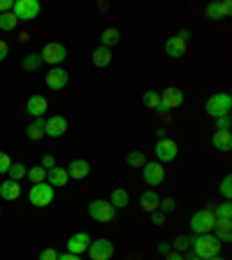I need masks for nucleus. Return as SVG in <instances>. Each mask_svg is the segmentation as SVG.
I'll return each mask as SVG.
<instances>
[{
  "mask_svg": "<svg viewBox=\"0 0 232 260\" xmlns=\"http://www.w3.org/2000/svg\"><path fill=\"white\" fill-rule=\"evenodd\" d=\"M190 246H193V253L197 255L200 260H209L221 255V242L211 233L207 235H197L195 239H190Z\"/></svg>",
  "mask_w": 232,
  "mask_h": 260,
  "instance_id": "nucleus-1",
  "label": "nucleus"
},
{
  "mask_svg": "<svg viewBox=\"0 0 232 260\" xmlns=\"http://www.w3.org/2000/svg\"><path fill=\"white\" fill-rule=\"evenodd\" d=\"M232 109V95L230 93H216L211 95L205 103V112L209 114L211 119H218V116H227Z\"/></svg>",
  "mask_w": 232,
  "mask_h": 260,
  "instance_id": "nucleus-2",
  "label": "nucleus"
},
{
  "mask_svg": "<svg viewBox=\"0 0 232 260\" xmlns=\"http://www.w3.org/2000/svg\"><path fill=\"white\" fill-rule=\"evenodd\" d=\"M54 186H49L47 181H42V184H32L30 186V193H28V200H30V205L35 207H49L51 202H54Z\"/></svg>",
  "mask_w": 232,
  "mask_h": 260,
  "instance_id": "nucleus-3",
  "label": "nucleus"
},
{
  "mask_svg": "<svg viewBox=\"0 0 232 260\" xmlns=\"http://www.w3.org/2000/svg\"><path fill=\"white\" fill-rule=\"evenodd\" d=\"M214 223H216V216H214V211L211 209H200L195 211L193 216H190V230L195 235H207L214 230Z\"/></svg>",
  "mask_w": 232,
  "mask_h": 260,
  "instance_id": "nucleus-4",
  "label": "nucleus"
},
{
  "mask_svg": "<svg viewBox=\"0 0 232 260\" xmlns=\"http://www.w3.org/2000/svg\"><path fill=\"white\" fill-rule=\"evenodd\" d=\"M88 216L97 223H112L116 218V209L107 200H93L88 205Z\"/></svg>",
  "mask_w": 232,
  "mask_h": 260,
  "instance_id": "nucleus-5",
  "label": "nucleus"
},
{
  "mask_svg": "<svg viewBox=\"0 0 232 260\" xmlns=\"http://www.w3.org/2000/svg\"><path fill=\"white\" fill-rule=\"evenodd\" d=\"M40 12H42V5L38 0H16L14 7H12V14L19 21H32V19H38Z\"/></svg>",
  "mask_w": 232,
  "mask_h": 260,
  "instance_id": "nucleus-6",
  "label": "nucleus"
},
{
  "mask_svg": "<svg viewBox=\"0 0 232 260\" xmlns=\"http://www.w3.org/2000/svg\"><path fill=\"white\" fill-rule=\"evenodd\" d=\"M184 100H186V98H184V91H181V88H177V86L165 88V91L160 93V107H158V114L181 107V105H184Z\"/></svg>",
  "mask_w": 232,
  "mask_h": 260,
  "instance_id": "nucleus-7",
  "label": "nucleus"
},
{
  "mask_svg": "<svg viewBox=\"0 0 232 260\" xmlns=\"http://www.w3.org/2000/svg\"><path fill=\"white\" fill-rule=\"evenodd\" d=\"M188 38H190L188 30H181L179 35H174V38H168L165 40V54H168L170 58H181V56L186 54Z\"/></svg>",
  "mask_w": 232,
  "mask_h": 260,
  "instance_id": "nucleus-8",
  "label": "nucleus"
},
{
  "mask_svg": "<svg viewBox=\"0 0 232 260\" xmlns=\"http://www.w3.org/2000/svg\"><path fill=\"white\" fill-rule=\"evenodd\" d=\"M114 244L109 239H93L91 246H88V255L91 260H112L114 258Z\"/></svg>",
  "mask_w": 232,
  "mask_h": 260,
  "instance_id": "nucleus-9",
  "label": "nucleus"
},
{
  "mask_svg": "<svg viewBox=\"0 0 232 260\" xmlns=\"http://www.w3.org/2000/svg\"><path fill=\"white\" fill-rule=\"evenodd\" d=\"M42 60L44 63H49V65H58V63H63L65 58H68V49H65V44H60V42H49L47 47L42 49Z\"/></svg>",
  "mask_w": 232,
  "mask_h": 260,
  "instance_id": "nucleus-10",
  "label": "nucleus"
},
{
  "mask_svg": "<svg viewBox=\"0 0 232 260\" xmlns=\"http://www.w3.org/2000/svg\"><path fill=\"white\" fill-rule=\"evenodd\" d=\"M179 153V146L174 140H170V137H165V140H158L156 142V158L158 162H172L174 158H177Z\"/></svg>",
  "mask_w": 232,
  "mask_h": 260,
  "instance_id": "nucleus-11",
  "label": "nucleus"
},
{
  "mask_svg": "<svg viewBox=\"0 0 232 260\" xmlns=\"http://www.w3.org/2000/svg\"><path fill=\"white\" fill-rule=\"evenodd\" d=\"M93 239L88 237V233H75L68 242H65V246H68V253L72 255H81V253H86L88 246H91Z\"/></svg>",
  "mask_w": 232,
  "mask_h": 260,
  "instance_id": "nucleus-12",
  "label": "nucleus"
},
{
  "mask_svg": "<svg viewBox=\"0 0 232 260\" xmlns=\"http://www.w3.org/2000/svg\"><path fill=\"white\" fill-rule=\"evenodd\" d=\"M144 181L149 186H160L165 181V168H162V162L153 160V162H146L144 168Z\"/></svg>",
  "mask_w": 232,
  "mask_h": 260,
  "instance_id": "nucleus-13",
  "label": "nucleus"
},
{
  "mask_svg": "<svg viewBox=\"0 0 232 260\" xmlns=\"http://www.w3.org/2000/svg\"><path fill=\"white\" fill-rule=\"evenodd\" d=\"M68 79H70V72L63 70V68H51V70L47 72V86L51 88V91H63L65 86H68Z\"/></svg>",
  "mask_w": 232,
  "mask_h": 260,
  "instance_id": "nucleus-14",
  "label": "nucleus"
},
{
  "mask_svg": "<svg viewBox=\"0 0 232 260\" xmlns=\"http://www.w3.org/2000/svg\"><path fill=\"white\" fill-rule=\"evenodd\" d=\"M68 119L65 116H51L44 121V135L47 137H63L68 133Z\"/></svg>",
  "mask_w": 232,
  "mask_h": 260,
  "instance_id": "nucleus-15",
  "label": "nucleus"
},
{
  "mask_svg": "<svg viewBox=\"0 0 232 260\" xmlns=\"http://www.w3.org/2000/svg\"><path fill=\"white\" fill-rule=\"evenodd\" d=\"M47 109H49V103H47V98H44V95H30V98H28L26 112L30 114L32 119H42Z\"/></svg>",
  "mask_w": 232,
  "mask_h": 260,
  "instance_id": "nucleus-16",
  "label": "nucleus"
},
{
  "mask_svg": "<svg viewBox=\"0 0 232 260\" xmlns=\"http://www.w3.org/2000/svg\"><path fill=\"white\" fill-rule=\"evenodd\" d=\"M88 172H91V162L84 160V158H77V160H72L70 165H68V177H70V179H77V181L86 179Z\"/></svg>",
  "mask_w": 232,
  "mask_h": 260,
  "instance_id": "nucleus-17",
  "label": "nucleus"
},
{
  "mask_svg": "<svg viewBox=\"0 0 232 260\" xmlns=\"http://www.w3.org/2000/svg\"><path fill=\"white\" fill-rule=\"evenodd\" d=\"M214 237L218 239V242H230L232 239V221L230 218H216V223H214Z\"/></svg>",
  "mask_w": 232,
  "mask_h": 260,
  "instance_id": "nucleus-18",
  "label": "nucleus"
},
{
  "mask_svg": "<svg viewBox=\"0 0 232 260\" xmlns=\"http://www.w3.org/2000/svg\"><path fill=\"white\" fill-rule=\"evenodd\" d=\"M0 198L7 202L19 200V198H21V186H19V181H12V179L3 181V184H0Z\"/></svg>",
  "mask_w": 232,
  "mask_h": 260,
  "instance_id": "nucleus-19",
  "label": "nucleus"
},
{
  "mask_svg": "<svg viewBox=\"0 0 232 260\" xmlns=\"http://www.w3.org/2000/svg\"><path fill=\"white\" fill-rule=\"evenodd\" d=\"M211 144H214V149L227 153L232 149V133L230 130H216L214 137H211Z\"/></svg>",
  "mask_w": 232,
  "mask_h": 260,
  "instance_id": "nucleus-20",
  "label": "nucleus"
},
{
  "mask_svg": "<svg viewBox=\"0 0 232 260\" xmlns=\"http://www.w3.org/2000/svg\"><path fill=\"white\" fill-rule=\"evenodd\" d=\"M68 181H70V177H68V170L65 168H54L47 172V184L49 186H68Z\"/></svg>",
  "mask_w": 232,
  "mask_h": 260,
  "instance_id": "nucleus-21",
  "label": "nucleus"
},
{
  "mask_svg": "<svg viewBox=\"0 0 232 260\" xmlns=\"http://www.w3.org/2000/svg\"><path fill=\"white\" fill-rule=\"evenodd\" d=\"M158 202H160V195H158L156 190H146V193L140 195V207L144 211H149V214L158 209Z\"/></svg>",
  "mask_w": 232,
  "mask_h": 260,
  "instance_id": "nucleus-22",
  "label": "nucleus"
},
{
  "mask_svg": "<svg viewBox=\"0 0 232 260\" xmlns=\"http://www.w3.org/2000/svg\"><path fill=\"white\" fill-rule=\"evenodd\" d=\"M91 60L95 68H107V65L112 63V51H109L107 47H97L91 54Z\"/></svg>",
  "mask_w": 232,
  "mask_h": 260,
  "instance_id": "nucleus-23",
  "label": "nucleus"
},
{
  "mask_svg": "<svg viewBox=\"0 0 232 260\" xmlns=\"http://www.w3.org/2000/svg\"><path fill=\"white\" fill-rule=\"evenodd\" d=\"M109 202H112V207L116 211L119 209H125V207L130 205V195H128V190H123V188H114L112 190V198H109Z\"/></svg>",
  "mask_w": 232,
  "mask_h": 260,
  "instance_id": "nucleus-24",
  "label": "nucleus"
},
{
  "mask_svg": "<svg viewBox=\"0 0 232 260\" xmlns=\"http://www.w3.org/2000/svg\"><path fill=\"white\" fill-rule=\"evenodd\" d=\"M119 40H121V30L119 28H105L103 30V35H100V47H114V44H119Z\"/></svg>",
  "mask_w": 232,
  "mask_h": 260,
  "instance_id": "nucleus-25",
  "label": "nucleus"
},
{
  "mask_svg": "<svg viewBox=\"0 0 232 260\" xmlns=\"http://www.w3.org/2000/svg\"><path fill=\"white\" fill-rule=\"evenodd\" d=\"M44 121H47V119H35L30 125H28V128H26L28 140H32V142L42 140V137H44Z\"/></svg>",
  "mask_w": 232,
  "mask_h": 260,
  "instance_id": "nucleus-26",
  "label": "nucleus"
},
{
  "mask_svg": "<svg viewBox=\"0 0 232 260\" xmlns=\"http://www.w3.org/2000/svg\"><path fill=\"white\" fill-rule=\"evenodd\" d=\"M42 63H44V60H42V56H40V54H28V56H23L21 68L26 72H32V70H38Z\"/></svg>",
  "mask_w": 232,
  "mask_h": 260,
  "instance_id": "nucleus-27",
  "label": "nucleus"
},
{
  "mask_svg": "<svg viewBox=\"0 0 232 260\" xmlns=\"http://www.w3.org/2000/svg\"><path fill=\"white\" fill-rule=\"evenodd\" d=\"M207 19L209 21H218V19H225V14H223V3H209L205 10Z\"/></svg>",
  "mask_w": 232,
  "mask_h": 260,
  "instance_id": "nucleus-28",
  "label": "nucleus"
},
{
  "mask_svg": "<svg viewBox=\"0 0 232 260\" xmlns=\"http://www.w3.org/2000/svg\"><path fill=\"white\" fill-rule=\"evenodd\" d=\"M142 100H144V107L153 109V112H158V107H160V93L158 91H146Z\"/></svg>",
  "mask_w": 232,
  "mask_h": 260,
  "instance_id": "nucleus-29",
  "label": "nucleus"
},
{
  "mask_svg": "<svg viewBox=\"0 0 232 260\" xmlns=\"http://www.w3.org/2000/svg\"><path fill=\"white\" fill-rule=\"evenodd\" d=\"M125 162H128L130 168H144L149 160H146V156L142 151H130L128 156H125Z\"/></svg>",
  "mask_w": 232,
  "mask_h": 260,
  "instance_id": "nucleus-30",
  "label": "nucleus"
},
{
  "mask_svg": "<svg viewBox=\"0 0 232 260\" xmlns=\"http://www.w3.org/2000/svg\"><path fill=\"white\" fill-rule=\"evenodd\" d=\"M28 179H30L32 184H42V181H47V170L42 168V165H35V168H30L28 170V174H26Z\"/></svg>",
  "mask_w": 232,
  "mask_h": 260,
  "instance_id": "nucleus-31",
  "label": "nucleus"
},
{
  "mask_svg": "<svg viewBox=\"0 0 232 260\" xmlns=\"http://www.w3.org/2000/svg\"><path fill=\"white\" fill-rule=\"evenodd\" d=\"M7 174H10L12 181H21V179L28 174V168L23 165V162H12V168H10V172Z\"/></svg>",
  "mask_w": 232,
  "mask_h": 260,
  "instance_id": "nucleus-32",
  "label": "nucleus"
},
{
  "mask_svg": "<svg viewBox=\"0 0 232 260\" xmlns=\"http://www.w3.org/2000/svg\"><path fill=\"white\" fill-rule=\"evenodd\" d=\"M19 19H16L12 12H5V14H0V30H14Z\"/></svg>",
  "mask_w": 232,
  "mask_h": 260,
  "instance_id": "nucleus-33",
  "label": "nucleus"
},
{
  "mask_svg": "<svg viewBox=\"0 0 232 260\" xmlns=\"http://www.w3.org/2000/svg\"><path fill=\"white\" fill-rule=\"evenodd\" d=\"M211 211H214V216L216 218H232V205L227 200L223 202V205H218L216 209H211Z\"/></svg>",
  "mask_w": 232,
  "mask_h": 260,
  "instance_id": "nucleus-34",
  "label": "nucleus"
},
{
  "mask_svg": "<svg viewBox=\"0 0 232 260\" xmlns=\"http://www.w3.org/2000/svg\"><path fill=\"white\" fill-rule=\"evenodd\" d=\"M177 209V200L174 198H162L160 202H158V211H162V214H170V211Z\"/></svg>",
  "mask_w": 232,
  "mask_h": 260,
  "instance_id": "nucleus-35",
  "label": "nucleus"
},
{
  "mask_svg": "<svg viewBox=\"0 0 232 260\" xmlns=\"http://www.w3.org/2000/svg\"><path fill=\"white\" fill-rule=\"evenodd\" d=\"M172 246L177 249V253H184V251H188V249H190V239L186 237V235H179V237L174 239Z\"/></svg>",
  "mask_w": 232,
  "mask_h": 260,
  "instance_id": "nucleus-36",
  "label": "nucleus"
},
{
  "mask_svg": "<svg viewBox=\"0 0 232 260\" xmlns=\"http://www.w3.org/2000/svg\"><path fill=\"white\" fill-rule=\"evenodd\" d=\"M221 193H223V198L230 202V198H232V177H230V174H227V177L221 181Z\"/></svg>",
  "mask_w": 232,
  "mask_h": 260,
  "instance_id": "nucleus-37",
  "label": "nucleus"
},
{
  "mask_svg": "<svg viewBox=\"0 0 232 260\" xmlns=\"http://www.w3.org/2000/svg\"><path fill=\"white\" fill-rule=\"evenodd\" d=\"M10 168H12V158L5 151H0V174L10 172Z\"/></svg>",
  "mask_w": 232,
  "mask_h": 260,
  "instance_id": "nucleus-38",
  "label": "nucleus"
},
{
  "mask_svg": "<svg viewBox=\"0 0 232 260\" xmlns=\"http://www.w3.org/2000/svg\"><path fill=\"white\" fill-rule=\"evenodd\" d=\"M230 125H232L230 114H227V116H218L216 119V130H230Z\"/></svg>",
  "mask_w": 232,
  "mask_h": 260,
  "instance_id": "nucleus-39",
  "label": "nucleus"
},
{
  "mask_svg": "<svg viewBox=\"0 0 232 260\" xmlns=\"http://www.w3.org/2000/svg\"><path fill=\"white\" fill-rule=\"evenodd\" d=\"M38 260H58V251L56 249H44Z\"/></svg>",
  "mask_w": 232,
  "mask_h": 260,
  "instance_id": "nucleus-40",
  "label": "nucleus"
},
{
  "mask_svg": "<svg viewBox=\"0 0 232 260\" xmlns=\"http://www.w3.org/2000/svg\"><path fill=\"white\" fill-rule=\"evenodd\" d=\"M151 223L153 225H162V223H165V214H162V211H151Z\"/></svg>",
  "mask_w": 232,
  "mask_h": 260,
  "instance_id": "nucleus-41",
  "label": "nucleus"
},
{
  "mask_svg": "<svg viewBox=\"0 0 232 260\" xmlns=\"http://www.w3.org/2000/svg\"><path fill=\"white\" fill-rule=\"evenodd\" d=\"M42 168L47 170V172H49V170H54L56 168V158L54 156H44L42 158Z\"/></svg>",
  "mask_w": 232,
  "mask_h": 260,
  "instance_id": "nucleus-42",
  "label": "nucleus"
},
{
  "mask_svg": "<svg viewBox=\"0 0 232 260\" xmlns=\"http://www.w3.org/2000/svg\"><path fill=\"white\" fill-rule=\"evenodd\" d=\"M12 7H14V0H0V14L12 12Z\"/></svg>",
  "mask_w": 232,
  "mask_h": 260,
  "instance_id": "nucleus-43",
  "label": "nucleus"
},
{
  "mask_svg": "<svg viewBox=\"0 0 232 260\" xmlns=\"http://www.w3.org/2000/svg\"><path fill=\"white\" fill-rule=\"evenodd\" d=\"M7 56H10V47H7V42H3V40H0V63H3Z\"/></svg>",
  "mask_w": 232,
  "mask_h": 260,
  "instance_id": "nucleus-44",
  "label": "nucleus"
},
{
  "mask_svg": "<svg viewBox=\"0 0 232 260\" xmlns=\"http://www.w3.org/2000/svg\"><path fill=\"white\" fill-rule=\"evenodd\" d=\"M170 251H172V246H170L168 242H160V244H158V253H165V255H168Z\"/></svg>",
  "mask_w": 232,
  "mask_h": 260,
  "instance_id": "nucleus-45",
  "label": "nucleus"
},
{
  "mask_svg": "<svg viewBox=\"0 0 232 260\" xmlns=\"http://www.w3.org/2000/svg\"><path fill=\"white\" fill-rule=\"evenodd\" d=\"M221 3H223V14L230 16L232 14V3H230V0H221Z\"/></svg>",
  "mask_w": 232,
  "mask_h": 260,
  "instance_id": "nucleus-46",
  "label": "nucleus"
},
{
  "mask_svg": "<svg viewBox=\"0 0 232 260\" xmlns=\"http://www.w3.org/2000/svg\"><path fill=\"white\" fill-rule=\"evenodd\" d=\"M58 260H81V255H72V253H63V255H58Z\"/></svg>",
  "mask_w": 232,
  "mask_h": 260,
  "instance_id": "nucleus-47",
  "label": "nucleus"
},
{
  "mask_svg": "<svg viewBox=\"0 0 232 260\" xmlns=\"http://www.w3.org/2000/svg\"><path fill=\"white\" fill-rule=\"evenodd\" d=\"M165 260H186V258H184V255H181V253H172V251H170V253H168V258H165Z\"/></svg>",
  "mask_w": 232,
  "mask_h": 260,
  "instance_id": "nucleus-48",
  "label": "nucleus"
},
{
  "mask_svg": "<svg viewBox=\"0 0 232 260\" xmlns=\"http://www.w3.org/2000/svg\"><path fill=\"white\" fill-rule=\"evenodd\" d=\"M156 135H158V140H165V137H168V130H158V133H156Z\"/></svg>",
  "mask_w": 232,
  "mask_h": 260,
  "instance_id": "nucleus-49",
  "label": "nucleus"
},
{
  "mask_svg": "<svg viewBox=\"0 0 232 260\" xmlns=\"http://www.w3.org/2000/svg\"><path fill=\"white\" fill-rule=\"evenodd\" d=\"M186 260H200V258H197V255H190V258H186Z\"/></svg>",
  "mask_w": 232,
  "mask_h": 260,
  "instance_id": "nucleus-50",
  "label": "nucleus"
},
{
  "mask_svg": "<svg viewBox=\"0 0 232 260\" xmlns=\"http://www.w3.org/2000/svg\"><path fill=\"white\" fill-rule=\"evenodd\" d=\"M209 260H223V258H221V255H216V258H209Z\"/></svg>",
  "mask_w": 232,
  "mask_h": 260,
  "instance_id": "nucleus-51",
  "label": "nucleus"
}]
</instances>
